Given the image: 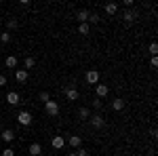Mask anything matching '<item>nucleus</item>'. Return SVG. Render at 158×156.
Returning <instances> with one entry per match:
<instances>
[{
  "instance_id": "nucleus-9",
  "label": "nucleus",
  "mask_w": 158,
  "mask_h": 156,
  "mask_svg": "<svg viewBox=\"0 0 158 156\" xmlns=\"http://www.w3.org/2000/svg\"><path fill=\"white\" fill-rule=\"evenodd\" d=\"M89 9H78V13H76V19H78V23H86L89 21Z\"/></svg>"
},
{
  "instance_id": "nucleus-24",
  "label": "nucleus",
  "mask_w": 158,
  "mask_h": 156,
  "mask_svg": "<svg viewBox=\"0 0 158 156\" xmlns=\"http://www.w3.org/2000/svg\"><path fill=\"white\" fill-rule=\"evenodd\" d=\"M0 42H4V44L11 42V32H2V34H0Z\"/></svg>"
},
{
  "instance_id": "nucleus-21",
  "label": "nucleus",
  "mask_w": 158,
  "mask_h": 156,
  "mask_svg": "<svg viewBox=\"0 0 158 156\" xmlns=\"http://www.w3.org/2000/svg\"><path fill=\"white\" fill-rule=\"evenodd\" d=\"M23 70H30V68H34V65H36V59H34V57H25L23 59Z\"/></svg>"
},
{
  "instance_id": "nucleus-17",
  "label": "nucleus",
  "mask_w": 158,
  "mask_h": 156,
  "mask_svg": "<svg viewBox=\"0 0 158 156\" xmlns=\"http://www.w3.org/2000/svg\"><path fill=\"white\" fill-rule=\"evenodd\" d=\"M103 9H106V13H108V15H116V11H118V4H116V2H108Z\"/></svg>"
},
{
  "instance_id": "nucleus-11",
  "label": "nucleus",
  "mask_w": 158,
  "mask_h": 156,
  "mask_svg": "<svg viewBox=\"0 0 158 156\" xmlns=\"http://www.w3.org/2000/svg\"><path fill=\"white\" fill-rule=\"evenodd\" d=\"M51 144H53V148H55V150H63V145H65V139H63L61 135H55Z\"/></svg>"
},
{
  "instance_id": "nucleus-22",
  "label": "nucleus",
  "mask_w": 158,
  "mask_h": 156,
  "mask_svg": "<svg viewBox=\"0 0 158 156\" xmlns=\"http://www.w3.org/2000/svg\"><path fill=\"white\" fill-rule=\"evenodd\" d=\"M17 25H19V23H17V19H13V17H11V19L6 21V27H9L6 32H11V30H17Z\"/></svg>"
},
{
  "instance_id": "nucleus-13",
  "label": "nucleus",
  "mask_w": 158,
  "mask_h": 156,
  "mask_svg": "<svg viewBox=\"0 0 158 156\" xmlns=\"http://www.w3.org/2000/svg\"><path fill=\"white\" fill-rule=\"evenodd\" d=\"M0 137H2V141H6V144H11L13 139H15V133L11 129H4V131L0 133Z\"/></svg>"
},
{
  "instance_id": "nucleus-4",
  "label": "nucleus",
  "mask_w": 158,
  "mask_h": 156,
  "mask_svg": "<svg viewBox=\"0 0 158 156\" xmlns=\"http://www.w3.org/2000/svg\"><path fill=\"white\" fill-rule=\"evenodd\" d=\"M91 124H93V129H103V127H106V118H103V116H101V114H93V116H91Z\"/></svg>"
},
{
  "instance_id": "nucleus-19",
  "label": "nucleus",
  "mask_w": 158,
  "mask_h": 156,
  "mask_svg": "<svg viewBox=\"0 0 158 156\" xmlns=\"http://www.w3.org/2000/svg\"><path fill=\"white\" fill-rule=\"evenodd\" d=\"M89 32H91V25H89V23H78V34L86 36Z\"/></svg>"
},
{
  "instance_id": "nucleus-30",
  "label": "nucleus",
  "mask_w": 158,
  "mask_h": 156,
  "mask_svg": "<svg viewBox=\"0 0 158 156\" xmlns=\"http://www.w3.org/2000/svg\"><path fill=\"white\" fill-rule=\"evenodd\" d=\"M150 63H152V68H156V65H158V57H152V61H150Z\"/></svg>"
},
{
  "instance_id": "nucleus-7",
  "label": "nucleus",
  "mask_w": 158,
  "mask_h": 156,
  "mask_svg": "<svg viewBox=\"0 0 158 156\" xmlns=\"http://www.w3.org/2000/svg\"><path fill=\"white\" fill-rule=\"evenodd\" d=\"M86 82L93 84V86L99 84V72L97 70H89V72H86Z\"/></svg>"
},
{
  "instance_id": "nucleus-8",
  "label": "nucleus",
  "mask_w": 158,
  "mask_h": 156,
  "mask_svg": "<svg viewBox=\"0 0 158 156\" xmlns=\"http://www.w3.org/2000/svg\"><path fill=\"white\" fill-rule=\"evenodd\" d=\"M108 93H110V86H108V84H95V95H97V99L106 97Z\"/></svg>"
},
{
  "instance_id": "nucleus-27",
  "label": "nucleus",
  "mask_w": 158,
  "mask_h": 156,
  "mask_svg": "<svg viewBox=\"0 0 158 156\" xmlns=\"http://www.w3.org/2000/svg\"><path fill=\"white\" fill-rule=\"evenodd\" d=\"M93 108L97 110V112H99L101 108H103V103H101V99H95V101H93Z\"/></svg>"
},
{
  "instance_id": "nucleus-20",
  "label": "nucleus",
  "mask_w": 158,
  "mask_h": 156,
  "mask_svg": "<svg viewBox=\"0 0 158 156\" xmlns=\"http://www.w3.org/2000/svg\"><path fill=\"white\" fill-rule=\"evenodd\" d=\"M4 65H6V68H15V65H17V57H15V55H9V57L4 59Z\"/></svg>"
},
{
  "instance_id": "nucleus-6",
  "label": "nucleus",
  "mask_w": 158,
  "mask_h": 156,
  "mask_svg": "<svg viewBox=\"0 0 158 156\" xmlns=\"http://www.w3.org/2000/svg\"><path fill=\"white\" fill-rule=\"evenodd\" d=\"M42 152H44V150H42V145L38 144V141H34V144L27 145V154L30 156H42Z\"/></svg>"
},
{
  "instance_id": "nucleus-14",
  "label": "nucleus",
  "mask_w": 158,
  "mask_h": 156,
  "mask_svg": "<svg viewBox=\"0 0 158 156\" xmlns=\"http://www.w3.org/2000/svg\"><path fill=\"white\" fill-rule=\"evenodd\" d=\"M68 144L72 145L74 150H78L80 144H82V139H80V135H70V139H68Z\"/></svg>"
},
{
  "instance_id": "nucleus-28",
  "label": "nucleus",
  "mask_w": 158,
  "mask_h": 156,
  "mask_svg": "<svg viewBox=\"0 0 158 156\" xmlns=\"http://www.w3.org/2000/svg\"><path fill=\"white\" fill-rule=\"evenodd\" d=\"M76 156H89V150H85V148H78V150H76Z\"/></svg>"
},
{
  "instance_id": "nucleus-25",
  "label": "nucleus",
  "mask_w": 158,
  "mask_h": 156,
  "mask_svg": "<svg viewBox=\"0 0 158 156\" xmlns=\"http://www.w3.org/2000/svg\"><path fill=\"white\" fill-rule=\"evenodd\" d=\"M38 99H40L42 103H47V101H51V95H49V93H47V91H42V93L38 95Z\"/></svg>"
},
{
  "instance_id": "nucleus-3",
  "label": "nucleus",
  "mask_w": 158,
  "mask_h": 156,
  "mask_svg": "<svg viewBox=\"0 0 158 156\" xmlns=\"http://www.w3.org/2000/svg\"><path fill=\"white\" fill-rule=\"evenodd\" d=\"M137 15H139V13L135 11V9H127V11L122 13V21H124L127 25H131V23H135V19H137Z\"/></svg>"
},
{
  "instance_id": "nucleus-5",
  "label": "nucleus",
  "mask_w": 158,
  "mask_h": 156,
  "mask_svg": "<svg viewBox=\"0 0 158 156\" xmlns=\"http://www.w3.org/2000/svg\"><path fill=\"white\" fill-rule=\"evenodd\" d=\"M63 91H65V97H68V101H76V99H78V95H80V93H78V89H76L74 84L65 86Z\"/></svg>"
},
{
  "instance_id": "nucleus-29",
  "label": "nucleus",
  "mask_w": 158,
  "mask_h": 156,
  "mask_svg": "<svg viewBox=\"0 0 158 156\" xmlns=\"http://www.w3.org/2000/svg\"><path fill=\"white\" fill-rule=\"evenodd\" d=\"M4 84H6V76H4V74H0V86H4Z\"/></svg>"
},
{
  "instance_id": "nucleus-15",
  "label": "nucleus",
  "mask_w": 158,
  "mask_h": 156,
  "mask_svg": "<svg viewBox=\"0 0 158 156\" xmlns=\"http://www.w3.org/2000/svg\"><path fill=\"white\" fill-rule=\"evenodd\" d=\"M99 21H101V17H99V15H97L95 11H91V13H89V21H86L89 25H97Z\"/></svg>"
},
{
  "instance_id": "nucleus-16",
  "label": "nucleus",
  "mask_w": 158,
  "mask_h": 156,
  "mask_svg": "<svg viewBox=\"0 0 158 156\" xmlns=\"http://www.w3.org/2000/svg\"><path fill=\"white\" fill-rule=\"evenodd\" d=\"M112 110H114V112L124 110V99H120V97H118V99H114V101H112Z\"/></svg>"
},
{
  "instance_id": "nucleus-23",
  "label": "nucleus",
  "mask_w": 158,
  "mask_h": 156,
  "mask_svg": "<svg viewBox=\"0 0 158 156\" xmlns=\"http://www.w3.org/2000/svg\"><path fill=\"white\" fill-rule=\"evenodd\" d=\"M0 156H15V150H13L11 145H9V148H4V150H0Z\"/></svg>"
},
{
  "instance_id": "nucleus-2",
  "label": "nucleus",
  "mask_w": 158,
  "mask_h": 156,
  "mask_svg": "<svg viewBox=\"0 0 158 156\" xmlns=\"http://www.w3.org/2000/svg\"><path fill=\"white\" fill-rule=\"evenodd\" d=\"M44 112H47L49 116H59L61 108H59L57 101H47V103H44Z\"/></svg>"
},
{
  "instance_id": "nucleus-1",
  "label": "nucleus",
  "mask_w": 158,
  "mask_h": 156,
  "mask_svg": "<svg viewBox=\"0 0 158 156\" xmlns=\"http://www.w3.org/2000/svg\"><path fill=\"white\" fill-rule=\"evenodd\" d=\"M32 114H30V112H27V110H21V112H19V114H17V122H19V124H21V127H30V124H32Z\"/></svg>"
},
{
  "instance_id": "nucleus-12",
  "label": "nucleus",
  "mask_w": 158,
  "mask_h": 156,
  "mask_svg": "<svg viewBox=\"0 0 158 156\" xmlns=\"http://www.w3.org/2000/svg\"><path fill=\"white\" fill-rule=\"evenodd\" d=\"M76 116H78V120H89V118H91V110H89V108H78Z\"/></svg>"
},
{
  "instance_id": "nucleus-18",
  "label": "nucleus",
  "mask_w": 158,
  "mask_h": 156,
  "mask_svg": "<svg viewBox=\"0 0 158 156\" xmlns=\"http://www.w3.org/2000/svg\"><path fill=\"white\" fill-rule=\"evenodd\" d=\"M15 78H17V82H25L27 80V70H17L15 72Z\"/></svg>"
},
{
  "instance_id": "nucleus-10",
  "label": "nucleus",
  "mask_w": 158,
  "mask_h": 156,
  "mask_svg": "<svg viewBox=\"0 0 158 156\" xmlns=\"http://www.w3.org/2000/svg\"><path fill=\"white\" fill-rule=\"evenodd\" d=\"M6 103H9V106H17V103H19V93L9 91V93H6Z\"/></svg>"
},
{
  "instance_id": "nucleus-31",
  "label": "nucleus",
  "mask_w": 158,
  "mask_h": 156,
  "mask_svg": "<svg viewBox=\"0 0 158 156\" xmlns=\"http://www.w3.org/2000/svg\"><path fill=\"white\" fill-rule=\"evenodd\" d=\"M68 156H76V152H68Z\"/></svg>"
},
{
  "instance_id": "nucleus-26",
  "label": "nucleus",
  "mask_w": 158,
  "mask_h": 156,
  "mask_svg": "<svg viewBox=\"0 0 158 156\" xmlns=\"http://www.w3.org/2000/svg\"><path fill=\"white\" fill-rule=\"evenodd\" d=\"M148 51L152 53V57H156V53H158V44H156V42H152V44L148 47Z\"/></svg>"
}]
</instances>
